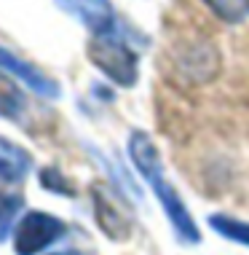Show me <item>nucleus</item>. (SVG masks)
Segmentation results:
<instances>
[{
    "mask_svg": "<svg viewBox=\"0 0 249 255\" xmlns=\"http://www.w3.org/2000/svg\"><path fill=\"white\" fill-rule=\"evenodd\" d=\"M129 158L134 161V167L140 169V175L150 183L156 199L164 207L166 218L171 220V226H174L177 237L182 239V242H190V245L198 242V239H201V234H198L196 223H193V218H190L185 202L179 199L177 191L171 188V183L164 177L161 156H158L153 140H150L145 132H131V137H129Z\"/></svg>",
    "mask_w": 249,
    "mask_h": 255,
    "instance_id": "1",
    "label": "nucleus"
},
{
    "mask_svg": "<svg viewBox=\"0 0 249 255\" xmlns=\"http://www.w3.org/2000/svg\"><path fill=\"white\" fill-rule=\"evenodd\" d=\"M88 57L110 81L118 86H134L140 75V59L129 46V38L118 35V27L105 35H94L88 43Z\"/></svg>",
    "mask_w": 249,
    "mask_h": 255,
    "instance_id": "2",
    "label": "nucleus"
},
{
    "mask_svg": "<svg viewBox=\"0 0 249 255\" xmlns=\"http://www.w3.org/2000/svg\"><path fill=\"white\" fill-rule=\"evenodd\" d=\"M65 234V223L46 212H30L22 218L13 237V250L16 255H38L43 253L48 245H54Z\"/></svg>",
    "mask_w": 249,
    "mask_h": 255,
    "instance_id": "3",
    "label": "nucleus"
},
{
    "mask_svg": "<svg viewBox=\"0 0 249 255\" xmlns=\"http://www.w3.org/2000/svg\"><path fill=\"white\" fill-rule=\"evenodd\" d=\"M65 13L75 16L81 24L91 30V35H105L113 32L118 22H115V8L110 0H54Z\"/></svg>",
    "mask_w": 249,
    "mask_h": 255,
    "instance_id": "4",
    "label": "nucleus"
},
{
    "mask_svg": "<svg viewBox=\"0 0 249 255\" xmlns=\"http://www.w3.org/2000/svg\"><path fill=\"white\" fill-rule=\"evenodd\" d=\"M0 67H3V70L8 73V75H13V78L24 81V84L30 86L35 94H40V97H46V100L59 97V86L54 84V81L48 78L46 73H40L30 59L16 57L13 51L3 49V46H0Z\"/></svg>",
    "mask_w": 249,
    "mask_h": 255,
    "instance_id": "5",
    "label": "nucleus"
},
{
    "mask_svg": "<svg viewBox=\"0 0 249 255\" xmlns=\"http://www.w3.org/2000/svg\"><path fill=\"white\" fill-rule=\"evenodd\" d=\"M30 169V156L19 145L0 140V180L5 183H19Z\"/></svg>",
    "mask_w": 249,
    "mask_h": 255,
    "instance_id": "6",
    "label": "nucleus"
},
{
    "mask_svg": "<svg viewBox=\"0 0 249 255\" xmlns=\"http://www.w3.org/2000/svg\"><path fill=\"white\" fill-rule=\"evenodd\" d=\"M22 110H24V94L19 92V86L13 84L8 73H0V116L16 121Z\"/></svg>",
    "mask_w": 249,
    "mask_h": 255,
    "instance_id": "7",
    "label": "nucleus"
},
{
    "mask_svg": "<svg viewBox=\"0 0 249 255\" xmlns=\"http://www.w3.org/2000/svg\"><path fill=\"white\" fill-rule=\"evenodd\" d=\"M24 207L22 194H13V191H0V242H5L13 220H16L19 210Z\"/></svg>",
    "mask_w": 249,
    "mask_h": 255,
    "instance_id": "8",
    "label": "nucleus"
},
{
    "mask_svg": "<svg viewBox=\"0 0 249 255\" xmlns=\"http://www.w3.org/2000/svg\"><path fill=\"white\" fill-rule=\"evenodd\" d=\"M206 5L214 11V16H220L223 22H244L249 16V0H204Z\"/></svg>",
    "mask_w": 249,
    "mask_h": 255,
    "instance_id": "9",
    "label": "nucleus"
},
{
    "mask_svg": "<svg viewBox=\"0 0 249 255\" xmlns=\"http://www.w3.org/2000/svg\"><path fill=\"white\" fill-rule=\"evenodd\" d=\"M209 223L220 237H228L239 245H249V223H241V220L228 218V215H212Z\"/></svg>",
    "mask_w": 249,
    "mask_h": 255,
    "instance_id": "10",
    "label": "nucleus"
},
{
    "mask_svg": "<svg viewBox=\"0 0 249 255\" xmlns=\"http://www.w3.org/2000/svg\"><path fill=\"white\" fill-rule=\"evenodd\" d=\"M43 183H46V185H51V183H54V185H59V191H62V194H73V188H67V183L59 177V172H57V169L43 172Z\"/></svg>",
    "mask_w": 249,
    "mask_h": 255,
    "instance_id": "11",
    "label": "nucleus"
},
{
    "mask_svg": "<svg viewBox=\"0 0 249 255\" xmlns=\"http://www.w3.org/2000/svg\"><path fill=\"white\" fill-rule=\"evenodd\" d=\"M54 255H81V253H75V250H65V253H54Z\"/></svg>",
    "mask_w": 249,
    "mask_h": 255,
    "instance_id": "12",
    "label": "nucleus"
}]
</instances>
